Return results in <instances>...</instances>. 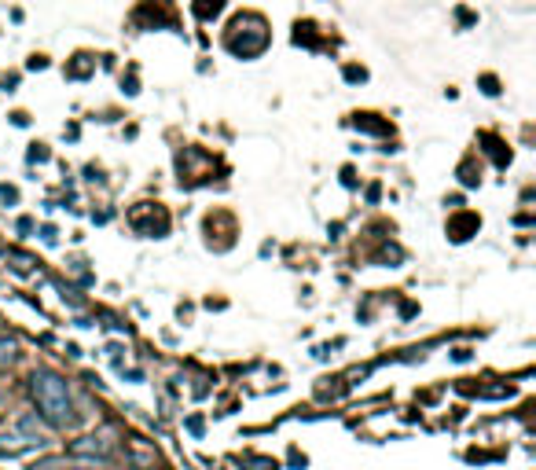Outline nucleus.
<instances>
[{"mask_svg":"<svg viewBox=\"0 0 536 470\" xmlns=\"http://www.w3.org/2000/svg\"><path fill=\"white\" fill-rule=\"evenodd\" d=\"M30 390H33V397L40 404V412H45L52 422H67L70 419V390H67V382H62L59 375L33 371Z\"/></svg>","mask_w":536,"mask_h":470,"instance_id":"f257e3e1","label":"nucleus"},{"mask_svg":"<svg viewBox=\"0 0 536 470\" xmlns=\"http://www.w3.org/2000/svg\"><path fill=\"white\" fill-rule=\"evenodd\" d=\"M70 452H74V456H92V452H96V456H103V452H106V444H103V441H96V437H81V441H74V444H70Z\"/></svg>","mask_w":536,"mask_h":470,"instance_id":"f03ea898","label":"nucleus"},{"mask_svg":"<svg viewBox=\"0 0 536 470\" xmlns=\"http://www.w3.org/2000/svg\"><path fill=\"white\" fill-rule=\"evenodd\" d=\"M15 360V338H0V368Z\"/></svg>","mask_w":536,"mask_h":470,"instance_id":"7ed1b4c3","label":"nucleus"}]
</instances>
